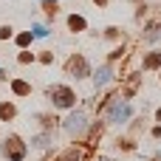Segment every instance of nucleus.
Masks as SVG:
<instances>
[{
	"instance_id": "nucleus-1",
	"label": "nucleus",
	"mask_w": 161,
	"mask_h": 161,
	"mask_svg": "<svg viewBox=\"0 0 161 161\" xmlns=\"http://www.w3.org/2000/svg\"><path fill=\"white\" fill-rule=\"evenodd\" d=\"M51 96H54V105H57V108H71V105H74V93H71L68 88H62V85H57V88L51 91Z\"/></svg>"
},
{
	"instance_id": "nucleus-2",
	"label": "nucleus",
	"mask_w": 161,
	"mask_h": 161,
	"mask_svg": "<svg viewBox=\"0 0 161 161\" xmlns=\"http://www.w3.org/2000/svg\"><path fill=\"white\" fill-rule=\"evenodd\" d=\"M6 156H11L14 161H20L25 156V147L20 144V139H8V142H6Z\"/></svg>"
},
{
	"instance_id": "nucleus-3",
	"label": "nucleus",
	"mask_w": 161,
	"mask_h": 161,
	"mask_svg": "<svg viewBox=\"0 0 161 161\" xmlns=\"http://www.w3.org/2000/svg\"><path fill=\"white\" fill-rule=\"evenodd\" d=\"M82 127H85V116H82V113H74V116L68 119V130L76 133V130H82Z\"/></svg>"
},
{
	"instance_id": "nucleus-4",
	"label": "nucleus",
	"mask_w": 161,
	"mask_h": 161,
	"mask_svg": "<svg viewBox=\"0 0 161 161\" xmlns=\"http://www.w3.org/2000/svg\"><path fill=\"white\" fill-rule=\"evenodd\" d=\"M127 116H130V108H127V105H116V108H113V113H110V119H113V122H122V119H127Z\"/></svg>"
},
{
	"instance_id": "nucleus-5",
	"label": "nucleus",
	"mask_w": 161,
	"mask_h": 161,
	"mask_svg": "<svg viewBox=\"0 0 161 161\" xmlns=\"http://www.w3.org/2000/svg\"><path fill=\"white\" fill-rule=\"evenodd\" d=\"M71 71H74V74H79V76H85V74H88L85 59H74V62H71Z\"/></svg>"
},
{
	"instance_id": "nucleus-6",
	"label": "nucleus",
	"mask_w": 161,
	"mask_h": 161,
	"mask_svg": "<svg viewBox=\"0 0 161 161\" xmlns=\"http://www.w3.org/2000/svg\"><path fill=\"white\" fill-rule=\"evenodd\" d=\"M110 79V68H102V71H96V85H105Z\"/></svg>"
},
{
	"instance_id": "nucleus-7",
	"label": "nucleus",
	"mask_w": 161,
	"mask_h": 161,
	"mask_svg": "<svg viewBox=\"0 0 161 161\" xmlns=\"http://www.w3.org/2000/svg\"><path fill=\"white\" fill-rule=\"evenodd\" d=\"M68 23H71V28H74V31H79V28H85V20H82V17H71Z\"/></svg>"
},
{
	"instance_id": "nucleus-8",
	"label": "nucleus",
	"mask_w": 161,
	"mask_h": 161,
	"mask_svg": "<svg viewBox=\"0 0 161 161\" xmlns=\"http://www.w3.org/2000/svg\"><path fill=\"white\" fill-rule=\"evenodd\" d=\"M161 62V54H150V57H147V62H144V65H147V68H156V65H158Z\"/></svg>"
},
{
	"instance_id": "nucleus-9",
	"label": "nucleus",
	"mask_w": 161,
	"mask_h": 161,
	"mask_svg": "<svg viewBox=\"0 0 161 161\" xmlns=\"http://www.w3.org/2000/svg\"><path fill=\"white\" fill-rule=\"evenodd\" d=\"M0 116H3V119L14 116V108H11V105H3V108H0Z\"/></svg>"
},
{
	"instance_id": "nucleus-10",
	"label": "nucleus",
	"mask_w": 161,
	"mask_h": 161,
	"mask_svg": "<svg viewBox=\"0 0 161 161\" xmlns=\"http://www.w3.org/2000/svg\"><path fill=\"white\" fill-rule=\"evenodd\" d=\"M14 91H17V93H28V91H31V88H28V85H25V82H14Z\"/></svg>"
},
{
	"instance_id": "nucleus-11",
	"label": "nucleus",
	"mask_w": 161,
	"mask_h": 161,
	"mask_svg": "<svg viewBox=\"0 0 161 161\" xmlns=\"http://www.w3.org/2000/svg\"><path fill=\"white\" fill-rule=\"evenodd\" d=\"M8 37H11V28H8V25H6V28H0V40H8Z\"/></svg>"
},
{
	"instance_id": "nucleus-12",
	"label": "nucleus",
	"mask_w": 161,
	"mask_h": 161,
	"mask_svg": "<svg viewBox=\"0 0 161 161\" xmlns=\"http://www.w3.org/2000/svg\"><path fill=\"white\" fill-rule=\"evenodd\" d=\"M28 40H31V34H20V37H17V42H20V45H25Z\"/></svg>"
},
{
	"instance_id": "nucleus-13",
	"label": "nucleus",
	"mask_w": 161,
	"mask_h": 161,
	"mask_svg": "<svg viewBox=\"0 0 161 161\" xmlns=\"http://www.w3.org/2000/svg\"><path fill=\"white\" fill-rule=\"evenodd\" d=\"M96 3H105V0H96Z\"/></svg>"
},
{
	"instance_id": "nucleus-14",
	"label": "nucleus",
	"mask_w": 161,
	"mask_h": 161,
	"mask_svg": "<svg viewBox=\"0 0 161 161\" xmlns=\"http://www.w3.org/2000/svg\"><path fill=\"white\" fill-rule=\"evenodd\" d=\"M105 161H108V158H105Z\"/></svg>"
}]
</instances>
